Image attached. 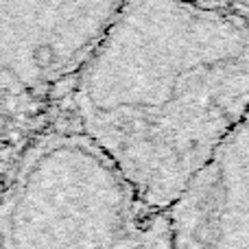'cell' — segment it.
Here are the masks:
<instances>
[{
  "mask_svg": "<svg viewBox=\"0 0 249 249\" xmlns=\"http://www.w3.org/2000/svg\"><path fill=\"white\" fill-rule=\"evenodd\" d=\"M70 92L79 129L168 210L249 114V29L142 9L96 44Z\"/></svg>",
  "mask_w": 249,
  "mask_h": 249,
  "instance_id": "cell-1",
  "label": "cell"
},
{
  "mask_svg": "<svg viewBox=\"0 0 249 249\" xmlns=\"http://www.w3.org/2000/svg\"><path fill=\"white\" fill-rule=\"evenodd\" d=\"M168 210L136 193L81 129L26 140L2 173L0 249H171Z\"/></svg>",
  "mask_w": 249,
  "mask_h": 249,
  "instance_id": "cell-2",
  "label": "cell"
},
{
  "mask_svg": "<svg viewBox=\"0 0 249 249\" xmlns=\"http://www.w3.org/2000/svg\"><path fill=\"white\" fill-rule=\"evenodd\" d=\"M168 214L171 249H249V114Z\"/></svg>",
  "mask_w": 249,
  "mask_h": 249,
  "instance_id": "cell-3",
  "label": "cell"
}]
</instances>
